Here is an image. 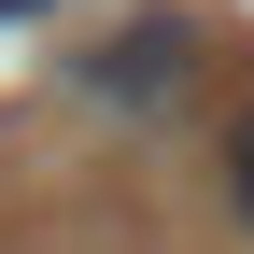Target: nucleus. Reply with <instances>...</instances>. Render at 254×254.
<instances>
[{"instance_id": "nucleus-2", "label": "nucleus", "mask_w": 254, "mask_h": 254, "mask_svg": "<svg viewBox=\"0 0 254 254\" xmlns=\"http://www.w3.org/2000/svg\"><path fill=\"white\" fill-rule=\"evenodd\" d=\"M226 198H240V226H254V113L226 127Z\"/></svg>"}, {"instance_id": "nucleus-1", "label": "nucleus", "mask_w": 254, "mask_h": 254, "mask_svg": "<svg viewBox=\"0 0 254 254\" xmlns=\"http://www.w3.org/2000/svg\"><path fill=\"white\" fill-rule=\"evenodd\" d=\"M184 71H198V14H127V28H99V43L71 57V85H85V99H113V113L184 99Z\"/></svg>"}]
</instances>
